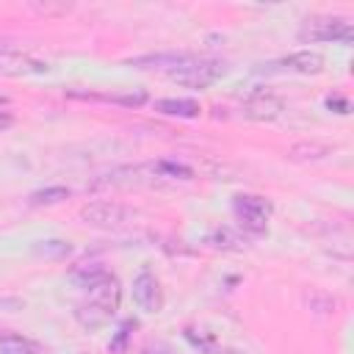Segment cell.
Listing matches in <instances>:
<instances>
[{
  "label": "cell",
  "instance_id": "ac0fdd59",
  "mask_svg": "<svg viewBox=\"0 0 354 354\" xmlns=\"http://www.w3.org/2000/svg\"><path fill=\"white\" fill-rule=\"evenodd\" d=\"M141 354H166V351H160V348H155V351H152V348H147V351H141Z\"/></svg>",
  "mask_w": 354,
  "mask_h": 354
},
{
  "label": "cell",
  "instance_id": "5bb4252c",
  "mask_svg": "<svg viewBox=\"0 0 354 354\" xmlns=\"http://www.w3.org/2000/svg\"><path fill=\"white\" fill-rule=\"evenodd\" d=\"M136 329V321H124L119 329H116V335L111 337V343H108V348L113 351V354H122L124 348H127V340H130V332Z\"/></svg>",
  "mask_w": 354,
  "mask_h": 354
},
{
  "label": "cell",
  "instance_id": "3957f363",
  "mask_svg": "<svg viewBox=\"0 0 354 354\" xmlns=\"http://www.w3.org/2000/svg\"><path fill=\"white\" fill-rule=\"evenodd\" d=\"M299 36L304 41H343V44H348L354 36V28L343 17H315V19H307L301 25Z\"/></svg>",
  "mask_w": 354,
  "mask_h": 354
},
{
  "label": "cell",
  "instance_id": "277c9868",
  "mask_svg": "<svg viewBox=\"0 0 354 354\" xmlns=\"http://www.w3.org/2000/svg\"><path fill=\"white\" fill-rule=\"evenodd\" d=\"M232 213H235V218L241 221V227L246 232L260 235V232H266L271 205H268V199H263L257 194H238L235 202H232Z\"/></svg>",
  "mask_w": 354,
  "mask_h": 354
},
{
  "label": "cell",
  "instance_id": "5b68a950",
  "mask_svg": "<svg viewBox=\"0 0 354 354\" xmlns=\"http://www.w3.org/2000/svg\"><path fill=\"white\" fill-rule=\"evenodd\" d=\"M130 216H133V213H130L124 205H119V202H91V205L80 207V218H83L86 224H91V227H105V230L124 224Z\"/></svg>",
  "mask_w": 354,
  "mask_h": 354
},
{
  "label": "cell",
  "instance_id": "30bf717a",
  "mask_svg": "<svg viewBox=\"0 0 354 354\" xmlns=\"http://www.w3.org/2000/svg\"><path fill=\"white\" fill-rule=\"evenodd\" d=\"M155 111H160V113H166V116H183V119H194V116H199V102H194V100H174V97H169V100H158L155 102Z\"/></svg>",
  "mask_w": 354,
  "mask_h": 354
},
{
  "label": "cell",
  "instance_id": "e0dca14e",
  "mask_svg": "<svg viewBox=\"0 0 354 354\" xmlns=\"http://www.w3.org/2000/svg\"><path fill=\"white\" fill-rule=\"evenodd\" d=\"M11 124H14V116H11V113H6V111H3V113H0V133H3V130H8V127H11Z\"/></svg>",
  "mask_w": 354,
  "mask_h": 354
},
{
  "label": "cell",
  "instance_id": "52a82bcc",
  "mask_svg": "<svg viewBox=\"0 0 354 354\" xmlns=\"http://www.w3.org/2000/svg\"><path fill=\"white\" fill-rule=\"evenodd\" d=\"M133 301L144 313H160V307H163V288H160V279L152 271H141L133 279Z\"/></svg>",
  "mask_w": 354,
  "mask_h": 354
},
{
  "label": "cell",
  "instance_id": "2e32d148",
  "mask_svg": "<svg viewBox=\"0 0 354 354\" xmlns=\"http://www.w3.org/2000/svg\"><path fill=\"white\" fill-rule=\"evenodd\" d=\"M326 108H337L335 113H348V100L346 97H326Z\"/></svg>",
  "mask_w": 354,
  "mask_h": 354
},
{
  "label": "cell",
  "instance_id": "8fae6325",
  "mask_svg": "<svg viewBox=\"0 0 354 354\" xmlns=\"http://www.w3.org/2000/svg\"><path fill=\"white\" fill-rule=\"evenodd\" d=\"M0 354H39V343L17 332H0Z\"/></svg>",
  "mask_w": 354,
  "mask_h": 354
},
{
  "label": "cell",
  "instance_id": "9a60e30c",
  "mask_svg": "<svg viewBox=\"0 0 354 354\" xmlns=\"http://www.w3.org/2000/svg\"><path fill=\"white\" fill-rule=\"evenodd\" d=\"M36 252L44 257H64V254H69V243L66 241H41L36 246Z\"/></svg>",
  "mask_w": 354,
  "mask_h": 354
},
{
  "label": "cell",
  "instance_id": "8992f818",
  "mask_svg": "<svg viewBox=\"0 0 354 354\" xmlns=\"http://www.w3.org/2000/svg\"><path fill=\"white\" fill-rule=\"evenodd\" d=\"M282 111H285V102L274 91H254L243 102V116L252 122H274L282 116Z\"/></svg>",
  "mask_w": 354,
  "mask_h": 354
},
{
  "label": "cell",
  "instance_id": "9c48e42d",
  "mask_svg": "<svg viewBox=\"0 0 354 354\" xmlns=\"http://www.w3.org/2000/svg\"><path fill=\"white\" fill-rule=\"evenodd\" d=\"M194 55H188V53H158V55H141V58H133L130 64H136V66H141V69H152V66H158V69H180V66H185L188 61H191Z\"/></svg>",
  "mask_w": 354,
  "mask_h": 354
},
{
  "label": "cell",
  "instance_id": "6da1fadb",
  "mask_svg": "<svg viewBox=\"0 0 354 354\" xmlns=\"http://www.w3.org/2000/svg\"><path fill=\"white\" fill-rule=\"evenodd\" d=\"M86 290V299L75 304V321L94 332V329H102L111 324V318L116 315L119 310V301H122V288H119V279L108 271L102 279H97L94 285L83 288Z\"/></svg>",
  "mask_w": 354,
  "mask_h": 354
},
{
  "label": "cell",
  "instance_id": "7c38bea8",
  "mask_svg": "<svg viewBox=\"0 0 354 354\" xmlns=\"http://www.w3.org/2000/svg\"><path fill=\"white\" fill-rule=\"evenodd\" d=\"M155 174L169 177V180H194V169H188L185 163H174V160H158Z\"/></svg>",
  "mask_w": 354,
  "mask_h": 354
},
{
  "label": "cell",
  "instance_id": "7a4b0ae2",
  "mask_svg": "<svg viewBox=\"0 0 354 354\" xmlns=\"http://www.w3.org/2000/svg\"><path fill=\"white\" fill-rule=\"evenodd\" d=\"M227 72V66L221 61H205V58H191L185 66L169 72V77L180 86H188V88H207L213 86L221 75Z\"/></svg>",
  "mask_w": 354,
  "mask_h": 354
},
{
  "label": "cell",
  "instance_id": "ba28073f",
  "mask_svg": "<svg viewBox=\"0 0 354 354\" xmlns=\"http://www.w3.org/2000/svg\"><path fill=\"white\" fill-rule=\"evenodd\" d=\"M279 64H282V69L299 72V75H318V72H324V55L315 53V50L290 53V55H285Z\"/></svg>",
  "mask_w": 354,
  "mask_h": 354
},
{
  "label": "cell",
  "instance_id": "4fadbf2b",
  "mask_svg": "<svg viewBox=\"0 0 354 354\" xmlns=\"http://www.w3.org/2000/svg\"><path fill=\"white\" fill-rule=\"evenodd\" d=\"M66 196H69L66 188L53 185V188H41V191L30 194V205H55V202H64Z\"/></svg>",
  "mask_w": 354,
  "mask_h": 354
}]
</instances>
